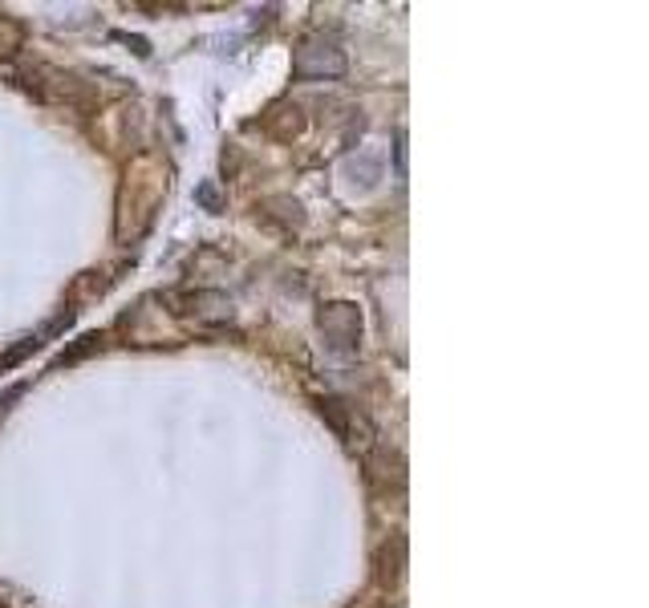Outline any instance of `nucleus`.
<instances>
[{
  "mask_svg": "<svg viewBox=\"0 0 649 608\" xmlns=\"http://www.w3.org/2000/svg\"><path fill=\"white\" fill-rule=\"evenodd\" d=\"M163 199V179H143V163L127 170V183L118 191V240L139 236Z\"/></svg>",
  "mask_w": 649,
  "mask_h": 608,
  "instance_id": "nucleus-1",
  "label": "nucleus"
},
{
  "mask_svg": "<svg viewBox=\"0 0 649 608\" xmlns=\"http://www.w3.org/2000/svg\"><path fill=\"white\" fill-rule=\"evenodd\" d=\"M349 70L346 61V49L317 33V37H304L297 45V57H292V73L301 78V82H329V78H341Z\"/></svg>",
  "mask_w": 649,
  "mask_h": 608,
  "instance_id": "nucleus-2",
  "label": "nucleus"
},
{
  "mask_svg": "<svg viewBox=\"0 0 649 608\" xmlns=\"http://www.w3.org/2000/svg\"><path fill=\"white\" fill-rule=\"evenodd\" d=\"M317 329L333 354H358L361 345V309L349 300H329L317 312Z\"/></svg>",
  "mask_w": 649,
  "mask_h": 608,
  "instance_id": "nucleus-3",
  "label": "nucleus"
},
{
  "mask_svg": "<svg viewBox=\"0 0 649 608\" xmlns=\"http://www.w3.org/2000/svg\"><path fill=\"white\" fill-rule=\"evenodd\" d=\"M163 305H171L175 317H191L200 325H219L231 317V300L216 288H171L163 293Z\"/></svg>",
  "mask_w": 649,
  "mask_h": 608,
  "instance_id": "nucleus-4",
  "label": "nucleus"
},
{
  "mask_svg": "<svg viewBox=\"0 0 649 608\" xmlns=\"http://www.w3.org/2000/svg\"><path fill=\"white\" fill-rule=\"evenodd\" d=\"M317 414L325 418V422H329V430L341 442H346L349 451H358V446H370V439H374V426L361 418L358 406H349V402H341V397L321 394L317 397Z\"/></svg>",
  "mask_w": 649,
  "mask_h": 608,
  "instance_id": "nucleus-5",
  "label": "nucleus"
},
{
  "mask_svg": "<svg viewBox=\"0 0 649 608\" xmlns=\"http://www.w3.org/2000/svg\"><path fill=\"white\" fill-rule=\"evenodd\" d=\"M256 215L260 224H268L273 231H285V236L304 227V207L292 195H264L256 203Z\"/></svg>",
  "mask_w": 649,
  "mask_h": 608,
  "instance_id": "nucleus-6",
  "label": "nucleus"
},
{
  "mask_svg": "<svg viewBox=\"0 0 649 608\" xmlns=\"http://www.w3.org/2000/svg\"><path fill=\"white\" fill-rule=\"evenodd\" d=\"M365 479H370V487H377V491H402L406 467H402V458H398V451L374 446V451L365 454Z\"/></svg>",
  "mask_w": 649,
  "mask_h": 608,
  "instance_id": "nucleus-7",
  "label": "nucleus"
},
{
  "mask_svg": "<svg viewBox=\"0 0 649 608\" xmlns=\"http://www.w3.org/2000/svg\"><path fill=\"white\" fill-rule=\"evenodd\" d=\"M402 576H406V539L402 536L382 539L374 552V581L382 588H398Z\"/></svg>",
  "mask_w": 649,
  "mask_h": 608,
  "instance_id": "nucleus-8",
  "label": "nucleus"
},
{
  "mask_svg": "<svg viewBox=\"0 0 649 608\" xmlns=\"http://www.w3.org/2000/svg\"><path fill=\"white\" fill-rule=\"evenodd\" d=\"M304 127H309V118H304V110H301V106H292V102H276L273 110L264 114V130H268L273 139H280V142L301 139Z\"/></svg>",
  "mask_w": 649,
  "mask_h": 608,
  "instance_id": "nucleus-9",
  "label": "nucleus"
},
{
  "mask_svg": "<svg viewBox=\"0 0 649 608\" xmlns=\"http://www.w3.org/2000/svg\"><path fill=\"white\" fill-rule=\"evenodd\" d=\"M21 49H25V25L13 16H0V61L9 65L13 57H21Z\"/></svg>",
  "mask_w": 649,
  "mask_h": 608,
  "instance_id": "nucleus-10",
  "label": "nucleus"
},
{
  "mask_svg": "<svg viewBox=\"0 0 649 608\" xmlns=\"http://www.w3.org/2000/svg\"><path fill=\"white\" fill-rule=\"evenodd\" d=\"M37 349H41V333H37V337H25V341H21V345H13L9 354L0 357V369L21 366V361H25V357H29V354H37Z\"/></svg>",
  "mask_w": 649,
  "mask_h": 608,
  "instance_id": "nucleus-11",
  "label": "nucleus"
},
{
  "mask_svg": "<svg viewBox=\"0 0 649 608\" xmlns=\"http://www.w3.org/2000/svg\"><path fill=\"white\" fill-rule=\"evenodd\" d=\"M101 341H106L101 333H89V337H82V341H77V345L70 349V354H61V357H58V366H73V361H82L86 354H94V349H98Z\"/></svg>",
  "mask_w": 649,
  "mask_h": 608,
  "instance_id": "nucleus-12",
  "label": "nucleus"
},
{
  "mask_svg": "<svg viewBox=\"0 0 649 608\" xmlns=\"http://www.w3.org/2000/svg\"><path fill=\"white\" fill-rule=\"evenodd\" d=\"M200 199L212 207V212H219V195H216V187H200Z\"/></svg>",
  "mask_w": 649,
  "mask_h": 608,
  "instance_id": "nucleus-13",
  "label": "nucleus"
},
{
  "mask_svg": "<svg viewBox=\"0 0 649 608\" xmlns=\"http://www.w3.org/2000/svg\"><path fill=\"white\" fill-rule=\"evenodd\" d=\"M16 394H21V390H9V394H4V397H0V414H4V410H9V402H13V397Z\"/></svg>",
  "mask_w": 649,
  "mask_h": 608,
  "instance_id": "nucleus-14",
  "label": "nucleus"
}]
</instances>
